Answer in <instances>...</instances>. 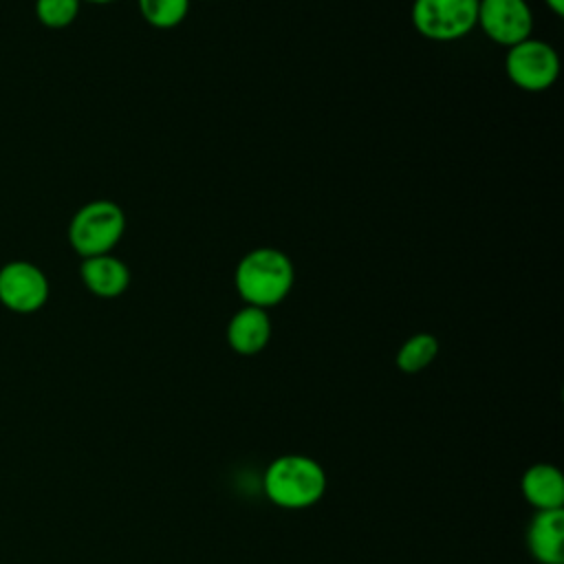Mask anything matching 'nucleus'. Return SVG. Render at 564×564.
I'll list each match as a JSON object with an SVG mask.
<instances>
[{
	"instance_id": "nucleus-1",
	"label": "nucleus",
	"mask_w": 564,
	"mask_h": 564,
	"mask_svg": "<svg viewBox=\"0 0 564 564\" xmlns=\"http://www.w3.org/2000/svg\"><path fill=\"white\" fill-rule=\"evenodd\" d=\"M293 282V262L275 247H258L247 251L234 271V284L245 304L264 311L280 304L291 293Z\"/></svg>"
},
{
	"instance_id": "nucleus-2",
	"label": "nucleus",
	"mask_w": 564,
	"mask_h": 564,
	"mask_svg": "<svg viewBox=\"0 0 564 564\" xmlns=\"http://www.w3.org/2000/svg\"><path fill=\"white\" fill-rule=\"evenodd\" d=\"M267 498L282 509H306L326 491L324 467L304 454H284L269 463L264 478Z\"/></svg>"
},
{
	"instance_id": "nucleus-3",
	"label": "nucleus",
	"mask_w": 564,
	"mask_h": 564,
	"mask_svg": "<svg viewBox=\"0 0 564 564\" xmlns=\"http://www.w3.org/2000/svg\"><path fill=\"white\" fill-rule=\"evenodd\" d=\"M126 231L123 209L108 198L82 205L68 223V242L82 258L110 253Z\"/></svg>"
},
{
	"instance_id": "nucleus-4",
	"label": "nucleus",
	"mask_w": 564,
	"mask_h": 564,
	"mask_svg": "<svg viewBox=\"0 0 564 564\" xmlns=\"http://www.w3.org/2000/svg\"><path fill=\"white\" fill-rule=\"evenodd\" d=\"M478 20V0H414L412 26L427 40L465 37Z\"/></svg>"
},
{
	"instance_id": "nucleus-5",
	"label": "nucleus",
	"mask_w": 564,
	"mask_h": 564,
	"mask_svg": "<svg viewBox=\"0 0 564 564\" xmlns=\"http://www.w3.org/2000/svg\"><path fill=\"white\" fill-rule=\"evenodd\" d=\"M505 70L511 84L522 90L540 93L555 84L560 75L557 51L544 40L527 37L520 44L509 46L505 57Z\"/></svg>"
},
{
	"instance_id": "nucleus-6",
	"label": "nucleus",
	"mask_w": 564,
	"mask_h": 564,
	"mask_svg": "<svg viewBox=\"0 0 564 564\" xmlns=\"http://www.w3.org/2000/svg\"><path fill=\"white\" fill-rule=\"evenodd\" d=\"M51 293L46 273L26 260H11L0 267V304L20 315L44 308Z\"/></svg>"
},
{
	"instance_id": "nucleus-7",
	"label": "nucleus",
	"mask_w": 564,
	"mask_h": 564,
	"mask_svg": "<svg viewBox=\"0 0 564 564\" xmlns=\"http://www.w3.org/2000/svg\"><path fill=\"white\" fill-rule=\"evenodd\" d=\"M476 24L489 40L509 48L531 37L533 13L527 0H478Z\"/></svg>"
},
{
	"instance_id": "nucleus-8",
	"label": "nucleus",
	"mask_w": 564,
	"mask_h": 564,
	"mask_svg": "<svg viewBox=\"0 0 564 564\" xmlns=\"http://www.w3.org/2000/svg\"><path fill=\"white\" fill-rule=\"evenodd\" d=\"M527 546L540 564H564V509L535 511L527 527Z\"/></svg>"
},
{
	"instance_id": "nucleus-9",
	"label": "nucleus",
	"mask_w": 564,
	"mask_h": 564,
	"mask_svg": "<svg viewBox=\"0 0 564 564\" xmlns=\"http://www.w3.org/2000/svg\"><path fill=\"white\" fill-rule=\"evenodd\" d=\"M271 339V319L264 308L245 304L227 324V344L242 357L258 355Z\"/></svg>"
},
{
	"instance_id": "nucleus-10",
	"label": "nucleus",
	"mask_w": 564,
	"mask_h": 564,
	"mask_svg": "<svg viewBox=\"0 0 564 564\" xmlns=\"http://www.w3.org/2000/svg\"><path fill=\"white\" fill-rule=\"evenodd\" d=\"M79 278L84 286L104 300H112L126 293L130 284V269L123 260L104 253L93 258H82L79 264Z\"/></svg>"
},
{
	"instance_id": "nucleus-11",
	"label": "nucleus",
	"mask_w": 564,
	"mask_h": 564,
	"mask_svg": "<svg viewBox=\"0 0 564 564\" xmlns=\"http://www.w3.org/2000/svg\"><path fill=\"white\" fill-rule=\"evenodd\" d=\"M522 498L535 507V511L544 509H562L564 505V476L551 463H535L524 469L520 478Z\"/></svg>"
},
{
	"instance_id": "nucleus-12",
	"label": "nucleus",
	"mask_w": 564,
	"mask_h": 564,
	"mask_svg": "<svg viewBox=\"0 0 564 564\" xmlns=\"http://www.w3.org/2000/svg\"><path fill=\"white\" fill-rule=\"evenodd\" d=\"M438 355V339L432 333H416L408 337L397 350V368L405 375L425 370Z\"/></svg>"
},
{
	"instance_id": "nucleus-13",
	"label": "nucleus",
	"mask_w": 564,
	"mask_h": 564,
	"mask_svg": "<svg viewBox=\"0 0 564 564\" xmlns=\"http://www.w3.org/2000/svg\"><path fill=\"white\" fill-rule=\"evenodd\" d=\"M143 20L154 29L178 26L189 11V0H137Z\"/></svg>"
},
{
	"instance_id": "nucleus-14",
	"label": "nucleus",
	"mask_w": 564,
	"mask_h": 564,
	"mask_svg": "<svg viewBox=\"0 0 564 564\" xmlns=\"http://www.w3.org/2000/svg\"><path fill=\"white\" fill-rule=\"evenodd\" d=\"M82 0H35V18L46 29H66L79 15Z\"/></svg>"
},
{
	"instance_id": "nucleus-15",
	"label": "nucleus",
	"mask_w": 564,
	"mask_h": 564,
	"mask_svg": "<svg viewBox=\"0 0 564 564\" xmlns=\"http://www.w3.org/2000/svg\"><path fill=\"white\" fill-rule=\"evenodd\" d=\"M549 4V9L557 15H564V0H544Z\"/></svg>"
},
{
	"instance_id": "nucleus-16",
	"label": "nucleus",
	"mask_w": 564,
	"mask_h": 564,
	"mask_svg": "<svg viewBox=\"0 0 564 564\" xmlns=\"http://www.w3.org/2000/svg\"><path fill=\"white\" fill-rule=\"evenodd\" d=\"M86 2H93V4H108V2H115V0H86Z\"/></svg>"
}]
</instances>
